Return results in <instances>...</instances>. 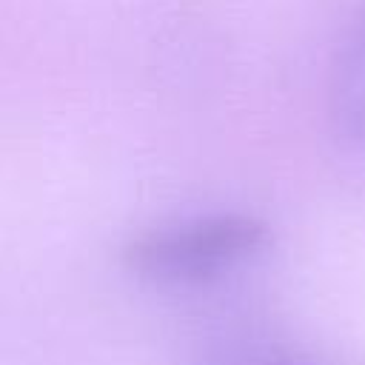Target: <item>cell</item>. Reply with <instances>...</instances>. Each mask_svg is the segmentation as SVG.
Masks as SVG:
<instances>
[{"instance_id":"1","label":"cell","mask_w":365,"mask_h":365,"mask_svg":"<svg viewBox=\"0 0 365 365\" xmlns=\"http://www.w3.org/2000/svg\"><path fill=\"white\" fill-rule=\"evenodd\" d=\"M271 242L262 217L217 211L134 234L123 248V265L154 285H202L248 262Z\"/></svg>"},{"instance_id":"3","label":"cell","mask_w":365,"mask_h":365,"mask_svg":"<svg viewBox=\"0 0 365 365\" xmlns=\"http://www.w3.org/2000/svg\"><path fill=\"white\" fill-rule=\"evenodd\" d=\"M225 365H322V362L299 359V356H251V359H234Z\"/></svg>"},{"instance_id":"2","label":"cell","mask_w":365,"mask_h":365,"mask_svg":"<svg viewBox=\"0 0 365 365\" xmlns=\"http://www.w3.org/2000/svg\"><path fill=\"white\" fill-rule=\"evenodd\" d=\"M328 120L339 143L365 154V6L354 14L331 57Z\"/></svg>"}]
</instances>
